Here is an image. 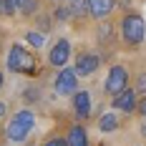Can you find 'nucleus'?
Segmentation results:
<instances>
[{"label": "nucleus", "mask_w": 146, "mask_h": 146, "mask_svg": "<svg viewBox=\"0 0 146 146\" xmlns=\"http://www.w3.org/2000/svg\"><path fill=\"white\" fill-rule=\"evenodd\" d=\"M136 113L141 118H146V93L144 96H139V103H136Z\"/></svg>", "instance_id": "obj_21"}, {"label": "nucleus", "mask_w": 146, "mask_h": 146, "mask_svg": "<svg viewBox=\"0 0 146 146\" xmlns=\"http://www.w3.org/2000/svg\"><path fill=\"white\" fill-rule=\"evenodd\" d=\"M38 10V0H20V8H18V13L25 15V18H33Z\"/></svg>", "instance_id": "obj_15"}, {"label": "nucleus", "mask_w": 146, "mask_h": 146, "mask_svg": "<svg viewBox=\"0 0 146 146\" xmlns=\"http://www.w3.org/2000/svg\"><path fill=\"white\" fill-rule=\"evenodd\" d=\"M18 8H20V0H3L0 13L5 15V18H13V15L18 13Z\"/></svg>", "instance_id": "obj_16"}, {"label": "nucleus", "mask_w": 146, "mask_h": 146, "mask_svg": "<svg viewBox=\"0 0 146 146\" xmlns=\"http://www.w3.org/2000/svg\"><path fill=\"white\" fill-rule=\"evenodd\" d=\"M66 8H68V13H71L73 20H86V18H91L86 0H66Z\"/></svg>", "instance_id": "obj_13"}, {"label": "nucleus", "mask_w": 146, "mask_h": 146, "mask_svg": "<svg viewBox=\"0 0 146 146\" xmlns=\"http://www.w3.org/2000/svg\"><path fill=\"white\" fill-rule=\"evenodd\" d=\"M5 116H8V103H5V101H0V121H3Z\"/></svg>", "instance_id": "obj_24"}, {"label": "nucleus", "mask_w": 146, "mask_h": 146, "mask_svg": "<svg viewBox=\"0 0 146 146\" xmlns=\"http://www.w3.org/2000/svg\"><path fill=\"white\" fill-rule=\"evenodd\" d=\"M118 38L126 48H139L146 40V20L139 10H126L118 18Z\"/></svg>", "instance_id": "obj_1"}, {"label": "nucleus", "mask_w": 146, "mask_h": 146, "mask_svg": "<svg viewBox=\"0 0 146 146\" xmlns=\"http://www.w3.org/2000/svg\"><path fill=\"white\" fill-rule=\"evenodd\" d=\"M129 81H131V71L123 66V63H113L108 73H106V81H103V93L106 96H116L118 91H123V88L129 86Z\"/></svg>", "instance_id": "obj_4"}, {"label": "nucleus", "mask_w": 146, "mask_h": 146, "mask_svg": "<svg viewBox=\"0 0 146 146\" xmlns=\"http://www.w3.org/2000/svg\"><path fill=\"white\" fill-rule=\"evenodd\" d=\"M73 68L78 73V78H88V76H93V73L101 68V56L96 53V50H78L76 53V60H73Z\"/></svg>", "instance_id": "obj_7"}, {"label": "nucleus", "mask_w": 146, "mask_h": 146, "mask_svg": "<svg viewBox=\"0 0 146 146\" xmlns=\"http://www.w3.org/2000/svg\"><path fill=\"white\" fill-rule=\"evenodd\" d=\"M25 40H28L33 48H43L45 40H48V35H45L43 30H28V33H25Z\"/></svg>", "instance_id": "obj_14"}, {"label": "nucleus", "mask_w": 146, "mask_h": 146, "mask_svg": "<svg viewBox=\"0 0 146 146\" xmlns=\"http://www.w3.org/2000/svg\"><path fill=\"white\" fill-rule=\"evenodd\" d=\"M38 98H40V88H38V86H30V88L23 91V101H25V103H35Z\"/></svg>", "instance_id": "obj_18"}, {"label": "nucleus", "mask_w": 146, "mask_h": 146, "mask_svg": "<svg viewBox=\"0 0 146 146\" xmlns=\"http://www.w3.org/2000/svg\"><path fill=\"white\" fill-rule=\"evenodd\" d=\"M71 98H73V113H76V118H78V121H88V118H91V111H93L91 91H88V88H78Z\"/></svg>", "instance_id": "obj_9"}, {"label": "nucleus", "mask_w": 146, "mask_h": 146, "mask_svg": "<svg viewBox=\"0 0 146 146\" xmlns=\"http://www.w3.org/2000/svg\"><path fill=\"white\" fill-rule=\"evenodd\" d=\"M40 146H68V141H66V136H60V133H50L48 139H43Z\"/></svg>", "instance_id": "obj_17"}, {"label": "nucleus", "mask_w": 146, "mask_h": 146, "mask_svg": "<svg viewBox=\"0 0 146 146\" xmlns=\"http://www.w3.org/2000/svg\"><path fill=\"white\" fill-rule=\"evenodd\" d=\"M33 129H35V111L25 106V108L15 111L10 116L8 126H5V139L13 141V144H23V141H28Z\"/></svg>", "instance_id": "obj_2"}, {"label": "nucleus", "mask_w": 146, "mask_h": 146, "mask_svg": "<svg viewBox=\"0 0 146 146\" xmlns=\"http://www.w3.org/2000/svg\"><path fill=\"white\" fill-rule=\"evenodd\" d=\"M5 66L10 73H23V76H33L35 73V56L30 53L25 45L13 43L10 50H8V58H5Z\"/></svg>", "instance_id": "obj_3"}, {"label": "nucleus", "mask_w": 146, "mask_h": 146, "mask_svg": "<svg viewBox=\"0 0 146 146\" xmlns=\"http://www.w3.org/2000/svg\"><path fill=\"white\" fill-rule=\"evenodd\" d=\"M38 30H43V33L50 30V18H48V15H45V18H38Z\"/></svg>", "instance_id": "obj_22"}, {"label": "nucleus", "mask_w": 146, "mask_h": 146, "mask_svg": "<svg viewBox=\"0 0 146 146\" xmlns=\"http://www.w3.org/2000/svg\"><path fill=\"white\" fill-rule=\"evenodd\" d=\"M66 141L68 146H91V139H88V129L83 121H76L66 129Z\"/></svg>", "instance_id": "obj_11"}, {"label": "nucleus", "mask_w": 146, "mask_h": 146, "mask_svg": "<svg viewBox=\"0 0 146 146\" xmlns=\"http://www.w3.org/2000/svg\"><path fill=\"white\" fill-rule=\"evenodd\" d=\"M53 91L58 96H73L78 91V73H76V68H71V66L58 68V73L53 76Z\"/></svg>", "instance_id": "obj_5"}, {"label": "nucleus", "mask_w": 146, "mask_h": 146, "mask_svg": "<svg viewBox=\"0 0 146 146\" xmlns=\"http://www.w3.org/2000/svg\"><path fill=\"white\" fill-rule=\"evenodd\" d=\"M136 103H139V93H136L133 86H126L123 91H118L116 96H111L113 111H121V113H126V116L136 113Z\"/></svg>", "instance_id": "obj_8"}, {"label": "nucleus", "mask_w": 146, "mask_h": 146, "mask_svg": "<svg viewBox=\"0 0 146 146\" xmlns=\"http://www.w3.org/2000/svg\"><path fill=\"white\" fill-rule=\"evenodd\" d=\"M0 5H3V0H0Z\"/></svg>", "instance_id": "obj_27"}, {"label": "nucleus", "mask_w": 146, "mask_h": 146, "mask_svg": "<svg viewBox=\"0 0 146 146\" xmlns=\"http://www.w3.org/2000/svg\"><path fill=\"white\" fill-rule=\"evenodd\" d=\"M131 146H141V144H131Z\"/></svg>", "instance_id": "obj_26"}, {"label": "nucleus", "mask_w": 146, "mask_h": 146, "mask_svg": "<svg viewBox=\"0 0 146 146\" xmlns=\"http://www.w3.org/2000/svg\"><path fill=\"white\" fill-rule=\"evenodd\" d=\"M96 126H98V131H101V133H113V131H118V129H121V121H118L116 111H106V113H101V116H98Z\"/></svg>", "instance_id": "obj_12"}, {"label": "nucleus", "mask_w": 146, "mask_h": 146, "mask_svg": "<svg viewBox=\"0 0 146 146\" xmlns=\"http://www.w3.org/2000/svg\"><path fill=\"white\" fill-rule=\"evenodd\" d=\"M88 5V13H91V18L93 20H108L111 15H113V10H116V0H86Z\"/></svg>", "instance_id": "obj_10"}, {"label": "nucleus", "mask_w": 146, "mask_h": 146, "mask_svg": "<svg viewBox=\"0 0 146 146\" xmlns=\"http://www.w3.org/2000/svg\"><path fill=\"white\" fill-rule=\"evenodd\" d=\"M139 133H141V139L146 141V118H141V123H139Z\"/></svg>", "instance_id": "obj_23"}, {"label": "nucleus", "mask_w": 146, "mask_h": 146, "mask_svg": "<svg viewBox=\"0 0 146 146\" xmlns=\"http://www.w3.org/2000/svg\"><path fill=\"white\" fill-rule=\"evenodd\" d=\"M71 56H73L71 40L68 38H56L48 48V66L50 68H63V66H68Z\"/></svg>", "instance_id": "obj_6"}, {"label": "nucleus", "mask_w": 146, "mask_h": 146, "mask_svg": "<svg viewBox=\"0 0 146 146\" xmlns=\"http://www.w3.org/2000/svg\"><path fill=\"white\" fill-rule=\"evenodd\" d=\"M56 20H58V23H66V20H71V13H68V8H66V3L56 8Z\"/></svg>", "instance_id": "obj_20"}, {"label": "nucleus", "mask_w": 146, "mask_h": 146, "mask_svg": "<svg viewBox=\"0 0 146 146\" xmlns=\"http://www.w3.org/2000/svg\"><path fill=\"white\" fill-rule=\"evenodd\" d=\"M3 86H5V76H3V71H0V91H3Z\"/></svg>", "instance_id": "obj_25"}, {"label": "nucleus", "mask_w": 146, "mask_h": 146, "mask_svg": "<svg viewBox=\"0 0 146 146\" xmlns=\"http://www.w3.org/2000/svg\"><path fill=\"white\" fill-rule=\"evenodd\" d=\"M133 88H136L139 96H144V93H146V71H139V73H136V83H133Z\"/></svg>", "instance_id": "obj_19"}]
</instances>
